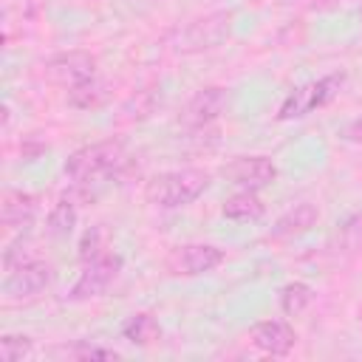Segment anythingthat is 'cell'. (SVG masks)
<instances>
[{
  "label": "cell",
  "mask_w": 362,
  "mask_h": 362,
  "mask_svg": "<svg viewBox=\"0 0 362 362\" xmlns=\"http://www.w3.org/2000/svg\"><path fill=\"white\" fill-rule=\"evenodd\" d=\"M37 209V198L28 195V192H14V189H6L3 192V204H0V215H3V223L6 226H17V223H28L31 215Z\"/></svg>",
  "instance_id": "cell-13"
},
{
  "label": "cell",
  "mask_w": 362,
  "mask_h": 362,
  "mask_svg": "<svg viewBox=\"0 0 362 362\" xmlns=\"http://www.w3.org/2000/svg\"><path fill=\"white\" fill-rule=\"evenodd\" d=\"M119 269H122V257H119V255H107V252H105V255L88 260L85 269H82V274L76 277V283H74V288H71L68 297L79 303V300H90V297L105 294L107 286L116 280Z\"/></svg>",
  "instance_id": "cell-6"
},
{
  "label": "cell",
  "mask_w": 362,
  "mask_h": 362,
  "mask_svg": "<svg viewBox=\"0 0 362 362\" xmlns=\"http://www.w3.org/2000/svg\"><path fill=\"white\" fill-rule=\"evenodd\" d=\"M223 178L240 189H263L277 178V167L274 161H269L266 156H238L229 164H223Z\"/></svg>",
  "instance_id": "cell-9"
},
{
  "label": "cell",
  "mask_w": 362,
  "mask_h": 362,
  "mask_svg": "<svg viewBox=\"0 0 362 362\" xmlns=\"http://www.w3.org/2000/svg\"><path fill=\"white\" fill-rule=\"evenodd\" d=\"M252 345L269 356H286L294 342H297V334L291 325H286L283 320H266V322H257L249 334Z\"/></svg>",
  "instance_id": "cell-11"
},
{
  "label": "cell",
  "mask_w": 362,
  "mask_h": 362,
  "mask_svg": "<svg viewBox=\"0 0 362 362\" xmlns=\"http://www.w3.org/2000/svg\"><path fill=\"white\" fill-rule=\"evenodd\" d=\"M74 221H76V215H74V204L62 198V201L51 209V215H48V229H51L54 235H68V232L74 229Z\"/></svg>",
  "instance_id": "cell-19"
},
{
  "label": "cell",
  "mask_w": 362,
  "mask_h": 362,
  "mask_svg": "<svg viewBox=\"0 0 362 362\" xmlns=\"http://www.w3.org/2000/svg\"><path fill=\"white\" fill-rule=\"evenodd\" d=\"M345 82L342 74H331V76H322L320 82H311L305 88H297L294 93H288V99L283 102L280 107V119H294V116H305L311 113L314 107H322L325 102H331L339 90V85Z\"/></svg>",
  "instance_id": "cell-7"
},
{
  "label": "cell",
  "mask_w": 362,
  "mask_h": 362,
  "mask_svg": "<svg viewBox=\"0 0 362 362\" xmlns=\"http://www.w3.org/2000/svg\"><path fill=\"white\" fill-rule=\"evenodd\" d=\"M31 354V339L23 334H6L0 337V359L3 362H20Z\"/></svg>",
  "instance_id": "cell-18"
},
{
  "label": "cell",
  "mask_w": 362,
  "mask_h": 362,
  "mask_svg": "<svg viewBox=\"0 0 362 362\" xmlns=\"http://www.w3.org/2000/svg\"><path fill=\"white\" fill-rule=\"evenodd\" d=\"M232 31V11H212L198 20H192L181 34H178V51L184 54H198L218 48Z\"/></svg>",
  "instance_id": "cell-3"
},
{
  "label": "cell",
  "mask_w": 362,
  "mask_h": 362,
  "mask_svg": "<svg viewBox=\"0 0 362 362\" xmlns=\"http://www.w3.org/2000/svg\"><path fill=\"white\" fill-rule=\"evenodd\" d=\"M45 76L62 88H76L96 76V57L88 51H65L45 62Z\"/></svg>",
  "instance_id": "cell-8"
},
{
  "label": "cell",
  "mask_w": 362,
  "mask_h": 362,
  "mask_svg": "<svg viewBox=\"0 0 362 362\" xmlns=\"http://www.w3.org/2000/svg\"><path fill=\"white\" fill-rule=\"evenodd\" d=\"M51 283V266L34 257H20L6 263V280H3V294L6 300H28L40 294Z\"/></svg>",
  "instance_id": "cell-4"
},
{
  "label": "cell",
  "mask_w": 362,
  "mask_h": 362,
  "mask_svg": "<svg viewBox=\"0 0 362 362\" xmlns=\"http://www.w3.org/2000/svg\"><path fill=\"white\" fill-rule=\"evenodd\" d=\"M124 339H130L133 345H153L161 337V328L156 322L153 314H133L124 325H122Z\"/></svg>",
  "instance_id": "cell-15"
},
{
  "label": "cell",
  "mask_w": 362,
  "mask_h": 362,
  "mask_svg": "<svg viewBox=\"0 0 362 362\" xmlns=\"http://www.w3.org/2000/svg\"><path fill=\"white\" fill-rule=\"evenodd\" d=\"M124 164V144L119 139H105L88 147H79L65 161V175L76 184H96L116 173Z\"/></svg>",
  "instance_id": "cell-2"
},
{
  "label": "cell",
  "mask_w": 362,
  "mask_h": 362,
  "mask_svg": "<svg viewBox=\"0 0 362 362\" xmlns=\"http://www.w3.org/2000/svg\"><path fill=\"white\" fill-rule=\"evenodd\" d=\"M317 218H320V212H317L314 204H305V201L303 204H294L286 215L277 218V223L272 229V238H294V235H303V232H308L317 223Z\"/></svg>",
  "instance_id": "cell-12"
},
{
  "label": "cell",
  "mask_w": 362,
  "mask_h": 362,
  "mask_svg": "<svg viewBox=\"0 0 362 362\" xmlns=\"http://www.w3.org/2000/svg\"><path fill=\"white\" fill-rule=\"evenodd\" d=\"M348 141H356V144H362V116L359 119H354L348 127H345V133H342Z\"/></svg>",
  "instance_id": "cell-22"
},
{
  "label": "cell",
  "mask_w": 362,
  "mask_h": 362,
  "mask_svg": "<svg viewBox=\"0 0 362 362\" xmlns=\"http://www.w3.org/2000/svg\"><path fill=\"white\" fill-rule=\"evenodd\" d=\"M99 255H105V229L102 226H90L79 240V257L88 263V260H93Z\"/></svg>",
  "instance_id": "cell-20"
},
{
  "label": "cell",
  "mask_w": 362,
  "mask_h": 362,
  "mask_svg": "<svg viewBox=\"0 0 362 362\" xmlns=\"http://www.w3.org/2000/svg\"><path fill=\"white\" fill-rule=\"evenodd\" d=\"M206 187H209L206 170H198V167L167 170V173H158L147 181L144 198L158 209H178V206L192 204Z\"/></svg>",
  "instance_id": "cell-1"
},
{
  "label": "cell",
  "mask_w": 362,
  "mask_h": 362,
  "mask_svg": "<svg viewBox=\"0 0 362 362\" xmlns=\"http://www.w3.org/2000/svg\"><path fill=\"white\" fill-rule=\"evenodd\" d=\"M311 300H314L311 286H305V283H300V280L286 283L283 291H280V308H283V314H288V317L303 314V311L311 305Z\"/></svg>",
  "instance_id": "cell-16"
},
{
  "label": "cell",
  "mask_w": 362,
  "mask_h": 362,
  "mask_svg": "<svg viewBox=\"0 0 362 362\" xmlns=\"http://www.w3.org/2000/svg\"><path fill=\"white\" fill-rule=\"evenodd\" d=\"M226 107V90L218 88V85H209V88H201L184 107V124L187 127H204L209 122H215Z\"/></svg>",
  "instance_id": "cell-10"
},
{
  "label": "cell",
  "mask_w": 362,
  "mask_h": 362,
  "mask_svg": "<svg viewBox=\"0 0 362 362\" xmlns=\"http://www.w3.org/2000/svg\"><path fill=\"white\" fill-rule=\"evenodd\" d=\"M263 215V204L255 195V189H240L223 204V218L229 221H255Z\"/></svg>",
  "instance_id": "cell-14"
},
{
  "label": "cell",
  "mask_w": 362,
  "mask_h": 362,
  "mask_svg": "<svg viewBox=\"0 0 362 362\" xmlns=\"http://www.w3.org/2000/svg\"><path fill=\"white\" fill-rule=\"evenodd\" d=\"M68 99H71V105H76V107H99L105 99H107V90H105V85L93 76V79H88V82H82V85H76V88H68Z\"/></svg>",
  "instance_id": "cell-17"
},
{
  "label": "cell",
  "mask_w": 362,
  "mask_h": 362,
  "mask_svg": "<svg viewBox=\"0 0 362 362\" xmlns=\"http://www.w3.org/2000/svg\"><path fill=\"white\" fill-rule=\"evenodd\" d=\"M65 354H71V356H82V359H110V356H116L113 351L93 348V345H76V348H65Z\"/></svg>",
  "instance_id": "cell-21"
},
{
  "label": "cell",
  "mask_w": 362,
  "mask_h": 362,
  "mask_svg": "<svg viewBox=\"0 0 362 362\" xmlns=\"http://www.w3.org/2000/svg\"><path fill=\"white\" fill-rule=\"evenodd\" d=\"M221 260H223V249L212 243H184L167 255V272L178 277H195L212 272L215 266H221Z\"/></svg>",
  "instance_id": "cell-5"
}]
</instances>
